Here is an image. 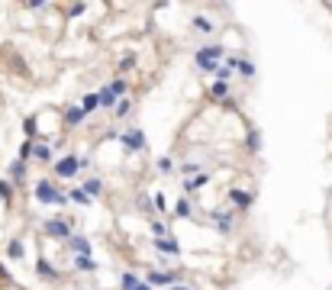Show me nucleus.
I'll return each mask as SVG.
<instances>
[{"mask_svg": "<svg viewBox=\"0 0 332 290\" xmlns=\"http://www.w3.org/2000/svg\"><path fill=\"white\" fill-rule=\"evenodd\" d=\"M135 287H139V281H135L132 274H126L123 278V290H135Z\"/></svg>", "mask_w": 332, "mask_h": 290, "instance_id": "nucleus-24", "label": "nucleus"}, {"mask_svg": "<svg viewBox=\"0 0 332 290\" xmlns=\"http://www.w3.org/2000/svg\"><path fill=\"white\" fill-rule=\"evenodd\" d=\"M155 248H158V252H165V255H178V252H181L174 239H155Z\"/></svg>", "mask_w": 332, "mask_h": 290, "instance_id": "nucleus-7", "label": "nucleus"}, {"mask_svg": "<svg viewBox=\"0 0 332 290\" xmlns=\"http://www.w3.org/2000/svg\"><path fill=\"white\" fill-rule=\"evenodd\" d=\"M213 219L220 223V229H222V232H229V229H232V219H229L226 213H220V210H216V213H213Z\"/></svg>", "mask_w": 332, "mask_h": 290, "instance_id": "nucleus-10", "label": "nucleus"}, {"mask_svg": "<svg viewBox=\"0 0 332 290\" xmlns=\"http://www.w3.org/2000/svg\"><path fill=\"white\" fill-rule=\"evenodd\" d=\"M152 232H155V239H165V236H168V226H165V223H155Z\"/></svg>", "mask_w": 332, "mask_h": 290, "instance_id": "nucleus-21", "label": "nucleus"}, {"mask_svg": "<svg viewBox=\"0 0 332 290\" xmlns=\"http://www.w3.org/2000/svg\"><path fill=\"white\" fill-rule=\"evenodd\" d=\"M45 232H49V236H58V239H68V223L65 219H52V223H45Z\"/></svg>", "mask_w": 332, "mask_h": 290, "instance_id": "nucleus-4", "label": "nucleus"}, {"mask_svg": "<svg viewBox=\"0 0 332 290\" xmlns=\"http://www.w3.org/2000/svg\"><path fill=\"white\" fill-rule=\"evenodd\" d=\"M110 91H113V94H116V97H119V94H123V91H126V81H119V78H116V81H113V84H110Z\"/></svg>", "mask_w": 332, "mask_h": 290, "instance_id": "nucleus-26", "label": "nucleus"}, {"mask_svg": "<svg viewBox=\"0 0 332 290\" xmlns=\"http://www.w3.org/2000/svg\"><path fill=\"white\" fill-rule=\"evenodd\" d=\"M32 155H36L39 161H52V151L45 148V145H36V151H32Z\"/></svg>", "mask_w": 332, "mask_h": 290, "instance_id": "nucleus-18", "label": "nucleus"}, {"mask_svg": "<svg viewBox=\"0 0 332 290\" xmlns=\"http://www.w3.org/2000/svg\"><path fill=\"white\" fill-rule=\"evenodd\" d=\"M174 213H178V216H191V203H187V200H181V203H178V210H174Z\"/></svg>", "mask_w": 332, "mask_h": 290, "instance_id": "nucleus-23", "label": "nucleus"}, {"mask_svg": "<svg viewBox=\"0 0 332 290\" xmlns=\"http://www.w3.org/2000/svg\"><path fill=\"white\" fill-rule=\"evenodd\" d=\"M97 107H100V97H97V94L84 97V103H81V110H84V113H91V110H97Z\"/></svg>", "mask_w": 332, "mask_h": 290, "instance_id": "nucleus-11", "label": "nucleus"}, {"mask_svg": "<svg viewBox=\"0 0 332 290\" xmlns=\"http://www.w3.org/2000/svg\"><path fill=\"white\" fill-rule=\"evenodd\" d=\"M6 255H10V258H23V242L10 239V242H6Z\"/></svg>", "mask_w": 332, "mask_h": 290, "instance_id": "nucleus-9", "label": "nucleus"}, {"mask_svg": "<svg viewBox=\"0 0 332 290\" xmlns=\"http://www.w3.org/2000/svg\"><path fill=\"white\" fill-rule=\"evenodd\" d=\"M10 174H13V181H23V174H26L23 161H13V164H10Z\"/></svg>", "mask_w": 332, "mask_h": 290, "instance_id": "nucleus-15", "label": "nucleus"}, {"mask_svg": "<svg viewBox=\"0 0 332 290\" xmlns=\"http://www.w3.org/2000/svg\"><path fill=\"white\" fill-rule=\"evenodd\" d=\"M97 97H100V107H113V103H116V94H113L110 87H107V91H100Z\"/></svg>", "mask_w": 332, "mask_h": 290, "instance_id": "nucleus-12", "label": "nucleus"}, {"mask_svg": "<svg viewBox=\"0 0 332 290\" xmlns=\"http://www.w3.org/2000/svg\"><path fill=\"white\" fill-rule=\"evenodd\" d=\"M84 110H81V107H71V110H68V113H65V123H68V126H78V123L81 120H84Z\"/></svg>", "mask_w": 332, "mask_h": 290, "instance_id": "nucleus-8", "label": "nucleus"}, {"mask_svg": "<svg viewBox=\"0 0 332 290\" xmlns=\"http://www.w3.org/2000/svg\"><path fill=\"white\" fill-rule=\"evenodd\" d=\"M229 200H232V203L239 206V210L252 206V193H248V190H232V193H229Z\"/></svg>", "mask_w": 332, "mask_h": 290, "instance_id": "nucleus-6", "label": "nucleus"}, {"mask_svg": "<svg viewBox=\"0 0 332 290\" xmlns=\"http://www.w3.org/2000/svg\"><path fill=\"white\" fill-rule=\"evenodd\" d=\"M74 265H78L81 271H94V261L87 258V255H78V261H74Z\"/></svg>", "mask_w": 332, "mask_h": 290, "instance_id": "nucleus-19", "label": "nucleus"}, {"mask_svg": "<svg viewBox=\"0 0 332 290\" xmlns=\"http://www.w3.org/2000/svg\"><path fill=\"white\" fill-rule=\"evenodd\" d=\"M194 23H197V29H200V32H210V29H213V23H210V19H203V16H197Z\"/></svg>", "mask_w": 332, "mask_h": 290, "instance_id": "nucleus-22", "label": "nucleus"}, {"mask_svg": "<svg viewBox=\"0 0 332 290\" xmlns=\"http://www.w3.org/2000/svg\"><path fill=\"white\" fill-rule=\"evenodd\" d=\"M0 200H3V203H13V187L6 181H0Z\"/></svg>", "mask_w": 332, "mask_h": 290, "instance_id": "nucleus-13", "label": "nucleus"}, {"mask_svg": "<svg viewBox=\"0 0 332 290\" xmlns=\"http://www.w3.org/2000/svg\"><path fill=\"white\" fill-rule=\"evenodd\" d=\"M68 245H71L74 252H81V255H87V252H91V248H87V242H84V239H68Z\"/></svg>", "mask_w": 332, "mask_h": 290, "instance_id": "nucleus-16", "label": "nucleus"}, {"mask_svg": "<svg viewBox=\"0 0 332 290\" xmlns=\"http://www.w3.org/2000/svg\"><path fill=\"white\" fill-rule=\"evenodd\" d=\"M174 290H191V287H174Z\"/></svg>", "mask_w": 332, "mask_h": 290, "instance_id": "nucleus-33", "label": "nucleus"}, {"mask_svg": "<svg viewBox=\"0 0 332 290\" xmlns=\"http://www.w3.org/2000/svg\"><path fill=\"white\" fill-rule=\"evenodd\" d=\"M116 113H119V116L129 113V100H119V103H116Z\"/></svg>", "mask_w": 332, "mask_h": 290, "instance_id": "nucleus-30", "label": "nucleus"}, {"mask_svg": "<svg viewBox=\"0 0 332 290\" xmlns=\"http://www.w3.org/2000/svg\"><path fill=\"white\" fill-rule=\"evenodd\" d=\"M23 129H26V136H29V139L39 133V129H36V120H26V123H23Z\"/></svg>", "mask_w": 332, "mask_h": 290, "instance_id": "nucleus-25", "label": "nucleus"}, {"mask_svg": "<svg viewBox=\"0 0 332 290\" xmlns=\"http://www.w3.org/2000/svg\"><path fill=\"white\" fill-rule=\"evenodd\" d=\"M207 181H210L207 174H197V177H191V181H187L184 187H187V190H197V187H203V184H207Z\"/></svg>", "mask_w": 332, "mask_h": 290, "instance_id": "nucleus-14", "label": "nucleus"}, {"mask_svg": "<svg viewBox=\"0 0 332 290\" xmlns=\"http://www.w3.org/2000/svg\"><path fill=\"white\" fill-rule=\"evenodd\" d=\"M78 13H84V3H71L68 6V16H78Z\"/></svg>", "mask_w": 332, "mask_h": 290, "instance_id": "nucleus-29", "label": "nucleus"}, {"mask_svg": "<svg viewBox=\"0 0 332 290\" xmlns=\"http://www.w3.org/2000/svg\"><path fill=\"white\" fill-rule=\"evenodd\" d=\"M155 210L165 213V210H168V200H165V197H155Z\"/></svg>", "mask_w": 332, "mask_h": 290, "instance_id": "nucleus-31", "label": "nucleus"}, {"mask_svg": "<svg viewBox=\"0 0 332 290\" xmlns=\"http://www.w3.org/2000/svg\"><path fill=\"white\" fill-rule=\"evenodd\" d=\"M135 290H152V287H148V284H139V287H135Z\"/></svg>", "mask_w": 332, "mask_h": 290, "instance_id": "nucleus-32", "label": "nucleus"}, {"mask_svg": "<svg viewBox=\"0 0 332 290\" xmlns=\"http://www.w3.org/2000/svg\"><path fill=\"white\" fill-rule=\"evenodd\" d=\"M71 200L74 203H87V193L84 190H71Z\"/></svg>", "mask_w": 332, "mask_h": 290, "instance_id": "nucleus-28", "label": "nucleus"}, {"mask_svg": "<svg viewBox=\"0 0 332 290\" xmlns=\"http://www.w3.org/2000/svg\"><path fill=\"white\" fill-rule=\"evenodd\" d=\"M174 278H178V274H171V271H152V274H148V284L161 287V284H171Z\"/></svg>", "mask_w": 332, "mask_h": 290, "instance_id": "nucleus-5", "label": "nucleus"}, {"mask_svg": "<svg viewBox=\"0 0 332 290\" xmlns=\"http://www.w3.org/2000/svg\"><path fill=\"white\" fill-rule=\"evenodd\" d=\"M81 190H84L87 197H94V193H100V181H94V177H91V181H87V184H84V187H81Z\"/></svg>", "mask_w": 332, "mask_h": 290, "instance_id": "nucleus-17", "label": "nucleus"}, {"mask_svg": "<svg viewBox=\"0 0 332 290\" xmlns=\"http://www.w3.org/2000/svg\"><path fill=\"white\" fill-rule=\"evenodd\" d=\"M78 168H81V161L74 155H68V158H62V161L55 164V174L58 177H74V171H78Z\"/></svg>", "mask_w": 332, "mask_h": 290, "instance_id": "nucleus-2", "label": "nucleus"}, {"mask_svg": "<svg viewBox=\"0 0 332 290\" xmlns=\"http://www.w3.org/2000/svg\"><path fill=\"white\" fill-rule=\"evenodd\" d=\"M210 94H213V97H226V84H222V81H216V84H213V91H210Z\"/></svg>", "mask_w": 332, "mask_h": 290, "instance_id": "nucleus-27", "label": "nucleus"}, {"mask_svg": "<svg viewBox=\"0 0 332 290\" xmlns=\"http://www.w3.org/2000/svg\"><path fill=\"white\" fill-rule=\"evenodd\" d=\"M36 197L42 200V203H58V206L68 203L65 193H58L55 187H52V181H39V184H36Z\"/></svg>", "mask_w": 332, "mask_h": 290, "instance_id": "nucleus-1", "label": "nucleus"}, {"mask_svg": "<svg viewBox=\"0 0 332 290\" xmlns=\"http://www.w3.org/2000/svg\"><path fill=\"white\" fill-rule=\"evenodd\" d=\"M123 145H126V148H132V151H139L142 145H145V139H142V133H139V129H129V133L123 136Z\"/></svg>", "mask_w": 332, "mask_h": 290, "instance_id": "nucleus-3", "label": "nucleus"}, {"mask_svg": "<svg viewBox=\"0 0 332 290\" xmlns=\"http://www.w3.org/2000/svg\"><path fill=\"white\" fill-rule=\"evenodd\" d=\"M39 274H42V278H58V274L49 268V261H39Z\"/></svg>", "mask_w": 332, "mask_h": 290, "instance_id": "nucleus-20", "label": "nucleus"}]
</instances>
